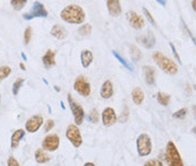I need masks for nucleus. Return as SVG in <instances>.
Here are the masks:
<instances>
[{
    "label": "nucleus",
    "mask_w": 196,
    "mask_h": 166,
    "mask_svg": "<svg viewBox=\"0 0 196 166\" xmlns=\"http://www.w3.org/2000/svg\"><path fill=\"white\" fill-rule=\"evenodd\" d=\"M128 19L130 25L134 28V29H141L144 26V19L142 16H140L139 14H137L135 11L130 10L128 13Z\"/></svg>",
    "instance_id": "obj_11"
},
{
    "label": "nucleus",
    "mask_w": 196,
    "mask_h": 166,
    "mask_svg": "<svg viewBox=\"0 0 196 166\" xmlns=\"http://www.w3.org/2000/svg\"><path fill=\"white\" fill-rule=\"evenodd\" d=\"M54 124H55V123H54V121H53V120H47L46 122H45V125H44V130H45V131H50V130H52L53 129V127H54Z\"/></svg>",
    "instance_id": "obj_36"
},
{
    "label": "nucleus",
    "mask_w": 196,
    "mask_h": 166,
    "mask_svg": "<svg viewBox=\"0 0 196 166\" xmlns=\"http://www.w3.org/2000/svg\"><path fill=\"white\" fill-rule=\"evenodd\" d=\"M68 102H69V106L71 109V112L73 113L76 124L77 125L81 124V123L84 122V118H85V112L82 106L78 102H76L75 98L71 96V94H68Z\"/></svg>",
    "instance_id": "obj_5"
},
{
    "label": "nucleus",
    "mask_w": 196,
    "mask_h": 166,
    "mask_svg": "<svg viewBox=\"0 0 196 166\" xmlns=\"http://www.w3.org/2000/svg\"><path fill=\"white\" fill-rule=\"evenodd\" d=\"M132 100H133L134 104H137V105L142 104V102L144 101V93L140 87L134 88L132 91Z\"/></svg>",
    "instance_id": "obj_20"
},
{
    "label": "nucleus",
    "mask_w": 196,
    "mask_h": 166,
    "mask_svg": "<svg viewBox=\"0 0 196 166\" xmlns=\"http://www.w3.org/2000/svg\"><path fill=\"white\" fill-rule=\"evenodd\" d=\"M73 87H75V91L77 92V93H79V94L82 95L84 97H87L90 95V92H91L90 84H89V82L85 78L84 76H79V77L76 78Z\"/></svg>",
    "instance_id": "obj_7"
},
{
    "label": "nucleus",
    "mask_w": 196,
    "mask_h": 166,
    "mask_svg": "<svg viewBox=\"0 0 196 166\" xmlns=\"http://www.w3.org/2000/svg\"><path fill=\"white\" fill-rule=\"evenodd\" d=\"M169 45H170L171 50H172V52H174L175 56H176V59H178V60H179V62H181V58H179V54L177 53V50H176V47H175V45H174L172 43H169Z\"/></svg>",
    "instance_id": "obj_38"
},
{
    "label": "nucleus",
    "mask_w": 196,
    "mask_h": 166,
    "mask_svg": "<svg viewBox=\"0 0 196 166\" xmlns=\"http://www.w3.org/2000/svg\"><path fill=\"white\" fill-rule=\"evenodd\" d=\"M143 71H144V76H146V84H149V85L155 84V74H156V71H155V69H153L152 67L144 66Z\"/></svg>",
    "instance_id": "obj_21"
},
{
    "label": "nucleus",
    "mask_w": 196,
    "mask_h": 166,
    "mask_svg": "<svg viewBox=\"0 0 196 166\" xmlns=\"http://www.w3.org/2000/svg\"><path fill=\"white\" fill-rule=\"evenodd\" d=\"M43 124V118L41 115H33L31 116L29 119L26 121L25 123V128H26V131L31 132H36L38 129L41 128V125Z\"/></svg>",
    "instance_id": "obj_10"
},
{
    "label": "nucleus",
    "mask_w": 196,
    "mask_h": 166,
    "mask_svg": "<svg viewBox=\"0 0 196 166\" xmlns=\"http://www.w3.org/2000/svg\"><path fill=\"white\" fill-rule=\"evenodd\" d=\"M131 56H132V59L135 60V61H140L141 60V56H142V53H141V51L139 50V47H134V45H131Z\"/></svg>",
    "instance_id": "obj_24"
},
{
    "label": "nucleus",
    "mask_w": 196,
    "mask_h": 166,
    "mask_svg": "<svg viewBox=\"0 0 196 166\" xmlns=\"http://www.w3.org/2000/svg\"><path fill=\"white\" fill-rule=\"evenodd\" d=\"M11 74V68L8 66H1L0 67V80H3Z\"/></svg>",
    "instance_id": "obj_25"
},
{
    "label": "nucleus",
    "mask_w": 196,
    "mask_h": 166,
    "mask_svg": "<svg viewBox=\"0 0 196 166\" xmlns=\"http://www.w3.org/2000/svg\"><path fill=\"white\" fill-rule=\"evenodd\" d=\"M19 66H20V68H22V70H25L26 68H25V66H24V63H20V65H19Z\"/></svg>",
    "instance_id": "obj_43"
},
{
    "label": "nucleus",
    "mask_w": 196,
    "mask_h": 166,
    "mask_svg": "<svg viewBox=\"0 0 196 166\" xmlns=\"http://www.w3.org/2000/svg\"><path fill=\"white\" fill-rule=\"evenodd\" d=\"M0 100H1V97H0Z\"/></svg>",
    "instance_id": "obj_48"
},
{
    "label": "nucleus",
    "mask_w": 196,
    "mask_h": 166,
    "mask_svg": "<svg viewBox=\"0 0 196 166\" xmlns=\"http://www.w3.org/2000/svg\"><path fill=\"white\" fill-rule=\"evenodd\" d=\"M93 60H94V56L91 51L84 50L81 52V63H82V67H84V68H88V67L90 66Z\"/></svg>",
    "instance_id": "obj_18"
},
{
    "label": "nucleus",
    "mask_w": 196,
    "mask_h": 166,
    "mask_svg": "<svg viewBox=\"0 0 196 166\" xmlns=\"http://www.w3.org/2000/svg\"><path fill=\"white\" fill-rule=\"evenodd\" d=\"M84 166H96V165H95L94 163H86Z\"/></svg>",
    "instance_id": "obj_41"
},
{
    "label": "nucleus",
    "mask_w": 196,
    "mask_h": 166,
    "mask_svg": "<svg viewBox=\"0 0 196 166\" xmlns=\"http://www.w3.org/2000/svg\"><path fill=\"white\" fill-rule=\"evenodd\" d=\"M187 115V109H185V107H183V109H181V110L176 111V112L174 113V118L175 119H185Z\"/></svg>",
    "instance_id": "obj_30"
},
{
    "label": "nucleus",
    "mask_w": 196,
    "mask_h": 166,
    "mask_svg": "<svg viewBox=\"0 0 196 166\" xmlns=\"http://www.w3.org/2000/svg\"><path fill=\"white\" fill-rule=\"evenodd\" d=\"M42 61H43L45 68L50 69L51 67H53L55 65V53L53 50H47L46 53L44 54L43 58H42Z\"/></svg>",
    "instance_id": "obj_15"
},
{
    "label": "nucleus",
    "mask_w": 196,
    "mask_h": 166,
    "mask_svg": "<svg viewBox=\"0 0 196 166\" xmlns=\"http://www.w3.org/2000/svg\"><path fill=\"white\" fill-rule=\"evenodd\" d=\"M158 2H159V3H162V5H163V6H165V3H166V1H160V0H159Z\"/></svg>",
    "instance_id": "obj_44"
},
{
    "label": "nucleus",
    "mask_w": 196,
    "mask_h": 166,
    "mask_svg": "<svg viewBox=\"0 0 196 166\" xmlns=\"http://www.w3.org/2000/svg\"><path fill=\"white\" fill-rule=\"evenodd\" d=\"M153 59L156 61V63L159 66V68H161L166 74L168 75H176L178 71L177 63L175 62L174 60L169 59L168 56H166L165 54H162L161 52H155L153 53Z\"/></svg>",
    "instance_id": "obj_2"
},
{
    "label": "nucleus",
    "mask_w": 196,
    "mask_h": 166,
    "mask_svg": "<svg viewBox=\"0 0 196 166\" xmlns=\"http://www.w3.org/2000/svg\"><path fill=\"white\" fill-rule=\"evenodd\" d=\"M143 13H144V15H146V17L148 19L150 20V23L152 24V25H155V26H157V24H156V20H155V18H153L152 16H151V14L149 13V10L146 9V8H143Z\"/></svg>",
    "instance_id": "obj_35"
},
{
    "label": "nucleus",
    "mask_w": 196,
    "mask_h": 166,
    "mask_svg": "<svg viewBox=\"0 0 196 166\" xmlns=\"http://www.w3.org/2000/svg\"><path fill=\"white\" fill-rule=\"evenodd\" d=\"M157 101H158L159 104H161L162 106H167L169 104V101H170V95L167 94V93H163V92H159L157 94Z\"/></svg>",
    "instance_id": "obj_23"
},
{
    "label": "nucleus",
    "mask_w": 196,
    "mask_h": 166,
    "mask_svg": "<svg viewBox=\"0 0 196 166\" xmlns=\"http://www.w3.org/2000/svg\"><path fill=\"white\" fill-rule=\"evenodd\" d=\"M113 54H114V56H116V59H117L118 61H120V62H121L122 65H123V66H125V67H126V68H128V69L132 70V68H131V66H130V65H128V63L126 62V61H125V60L123 59V58H122V56H120V54H118L117 52H115V51H113Z\"/></svg>",
    "instance_id": "obj_33"
},
{
    "label": "nucleus",
    "mask_w": 196,
    "mask_h": 166,
    "mask_svg": "<svg viewBox=\"0 0 196 166\" xmlns=\"http://www.w3.org/2000/svg\"><path fill=\"white\" fill-rule=\"evenodd\" d=\"M113 93H114V89H113V85L111 83V80L104 82L102 89H100V96L105 98V100H107V98H111L113 96Z\"/></svg>",
    "instance_id": "obj_16"
},
{
    "label": "nucleus",
    "mask_w": 196,
    "mask_h": 166,
    "mask_svg": "<svg viewBox=\"0 0 196 166\" xmlns=\"http://www.w3.org/2000/svg\"><path fill=\"white\" fill-rule=\"evenodd\" d=\"M137 154L141 157L149 156L151 151H152V142L149 135L146 133H141L137 139Z\"/></svg>",
    "instance_id": "obj_4"
},
{
    "label": "nucleus",
    "mask_w": 196,
    "mask_h": 166,
    "mask_svg": "<svg viewBox=\"0 0 196 166\" xmlns=\"http://www.w3.org/2000/svg\"><path fill=\"white\" fill-rule=\"evenodd\" d=\"M10 3L15 10H20L27 3V0H11Z\"/></svg>",
    "instance_id": "obj_27"
},
{
    "label": "nucleus",
    "mask_w": 196,
    "mask_h": 166,
    "mask_svg": "<svg viewBox=\"0 0 196 166\" xmlns=\"http://www.w3.org/2000/svg\"><path fill=\"white\" fill-rule=\"evenodd\" d=\"M194 89L196 91V85H194Z\"/></svg>",
    "instance_id": "obj_47"
},
{
    "label": "nucleus",
    "mask_w": 196,
    "mask_h": 166,
    "mask_svg": "<svg viewBox=\"0 0 196 166\" xmlns=\"http://www.w3.org/2000/svg\"><path fill=\"white\" fill-rule=\"evenodd\" d=\"M35 159H36L37 163L44 164V163H47V162L51 159V157L45 153L44 149L40 148V149H37V150L35 151Z\"/></svg>",
    "instance_id": "obj_22"
},
{
    "label": "nucleus",
    "mask_w": 196,
    "mask_h": 166,
    "mask_svg": "<svg viewBox=\"0 0 196 166\" xmlns=\"http://www.w3.org/2000/svg\"><path fill=\"white\" fill-rule=\"evenodd\" d=\"M25 136V131L23 130V129H18V130H16L15 132L13 133L11 136V148H17L18 147L19 142L22 140V138Z\"/></svg>",
    "instance_id": "obj_19"
},
{
    "label": "nucleus",
    "mask_w": 196,
    "mask_h": 166,
    "mask_svg": "<svg viewBox=\"0 0 196 166\" xmlns=\"http://www.w3.org/2000/svg\"><path fill=\"white\" fill-rule=\"evenodd\" d=\"M128 107H125L124 110H123V112H122L121 116L118 118V121L122 123H124L128 121Z\"/></svg>",
    "instance_id": "obj_32"
},
{
    "label": "nucleus",
    "mask_w": 196,
    "mask_h": 166,
    "mask_svg": "<svg viewBox=\"0 0 196 166\" xmlns=\"http://www.w3.org/2000/svg\"><path fill=\"white\" fill-rule=\"evenodd\" d=\"M61 18L70 24H81L86 19V14L78 5H68L61 11Z\"/></svg>",
    "instance_id": "obj_1"
},
{
    "label": "nucleus",
    "mask_w": 196,
    "mask_h": 166,
    "mask_svg": "<svg viewBox=\"0 0 196 166\" xmlns=\"http://www.w3.org/2000/svg\"><path fill=\"white\" fill-rule=\"evenodd\" d=\"M7 165L8 166H20L18 162H17V159L13 156H10L9 158H8V160H7Z\"/></svg>",
    "instance_id": "obj_37"
},
{
    "label": "nucleus",
    "mask_w": 196,
    "mask_h": 166,
    "mask_svg": "<svg viewBox=\"0 0 196 166\" xmlns=\"http://www.w3.org/2000/svg\"><path fill=\"white\" fill-rule=\"evenodd\" d=\"M137 41L140 42L141 44H143L146 49H151L156 43V38H155V35L151 32H149L146 35H137Z\"/></svg>",
    "instance_id": "obj_13"
},
{
    "label": "nucleus",
    "mask_w": 196,
    "mask_h": 166,
    "mask_svg": "<svg viewBox=\"0 0 196 166\" xmlns=\"http://www.w3.org/2000/svg\"><path fill=\"white\" fill-rule=\"evenodd\" d=\"M0 83H1V80H0Z\"/></svg>",
    "instance_id": "obj_49"
},
{
    "label": "nucleus",
    "mask_w": 196,
    "mask_h": 166,
    "mask_svg": "<svg viewBox=\"0 0 196 166\" xmlns=\"http://www.w3.org/2000/svg\"><path fill=\"white\" fill-rule=\"evenodd\" d=\"M106 5H107L109 14H111L112 16L121 15L122 7H121L120 1H117V0H108V1H106Z\"/></svg>",
    "instance_id": "obj_14"
},
{
    "label": "nucleus",
    "mask_w": 196,
    "mask_h": 166,
    "mask_svg": "<svg viewBox=\"0 0 196 166\" xmlns=\"http://www.w3.org/2000/svg\"><path fill=\"white\" fill-rule=\"evenodd\" d=\"M78 32L82 36H88V35H90L91 33V25L90 24H84V25L80 26Z\"/></svg>",
    "instance_id": "obj_26"
},
{
    "label": "nucleus",
    "mask_w": 196,
    "mask_h": 166,
    "mask_svg": "<svg viewBox=\"0 0 196 166\" xmlns=\"http://www.w3.org/2000/svg\"><path fill=\"white\" fill-rule=\"evenodd\" d=\"M144 166H163L161 163V160H159V159H149V160H146V163H144Z\"/></svg>",
    "instance_id": "obj_34"
},
{
    "label": "nucleus",
    "mask_w": 196,
    "mask_h": 166,
    "mask_svg": "<svg viewBox=\"0 0 196 166\" xmlns=\"http://www.w3.org/2000/svg\"><path fill=\"white\" fill-rule=\"evenodd\" d=\"M51 34L56 38L58 40H64L68 36V32L63 26L61 25H54L51 28Z\"/></svg>",
    "instance_id": "obj_17"
},
{
    "label": "nucleus",
    "mask_w": 196,
    "mask_h": 166,
    "mask_svg": "<svg viewBox=\"0 0 196 166\" xmlns=\"http://www.w3.org/2000/svg\"><path fill=\"white\" fill-rule=\"evenodd\" d=\"M166 162L168 166H184V162L178 151L176 145L172 141H168L166 146Z\"/></svg>",
    "instance_id": "obj_3"
},
{
    "label": "nucleus",
    "mask_w": 196,
    "mask_h": 166,
    "mask_svg": "<svg viewBox=\"0 0 196 166\" xmlns=\"http://www.w3.org/2000/svg\"><path fill=\"white\" fill-rule=\"evenodd\" d=\"M193 132H194V133H195V135H196V128H195V127H194V128H193Z\"/></svg>",
    "instance_id": "obj_46"
},
{
    "label": "nucleus",
    "mask_w": 196,
    "mask_h": 166,
    "mask_svg": "<svg viewBox=\"0 0 196 166\" xmlns=\"http://www.w3.org/2000/svg\"><path fill=\"white\" fill-rule=\"evenodd\" d=\"M65 136L76 148H79L82 145V137L77 124H69L65 131Z\"/></svg>",
    "instance_id": "obj_6"
},
{
    "label": "nucleus",
    "mask_w": 196,
    "mask_h": 166,
    "mask_svg": "<svg viewBox=\"0 0 196 166\" xmlns=\"http://www.w3.org/2000/svg\"><path fill=\"white\" fill-rule=\"evenodd\" d=\"M32 38V27H27L25 29V33H24V43L28 44Z\"/></svg>",
    "instance_id": "obj_31"
},
{
    "label": "nucleus",
    "mask_w": 196,
    "mask_h": 166,
    "mask_svg": "<svg viewBox=\"0 0 196 166\" xmlns=\"http://www.w3.org/2000/svg\"><path fill=\"white\" fill-rule=\"evenodd\" d=\"M59 145H60V138L59 136L55 135V133L47 135L44 138V140L42 141V147H43L44 150L47 151H55L59 148Z\"/></svg>",
    "instance_id": "obj_8"
},
{
    "label": "nucleus",
    "mask_w": 196,
    "mask_h": 166,
    "mask_svg": "<svg viewBox=\"0 0 196 166\" xmlns=\"http://www.w3.org/2000/svg\"><path fill=\"white\" fill-rule=\"evenodd\" d=\"M193 112H194V115H195V118H196V105L193 106Z\"/></svg>",
    "instance_id": "obj_42"
},
{
    "label": "nucleus",
    "mask_w": 196,
    "mask_h": 166,
    "mask_svg": "<svg viewBox=\"0 0 196 166\" xmlns=\"http://www.w3.org/2000/svg\"><path fill=\"white\" fill-rule=\"evenodd\" d=\"M186 29H187V33H188V34H189V35H190V38H192V40H193L194 44H195V45H196V38H194L193 35H192V33H190V31H189V29H188V28H186Z\"/></svg>",
    "instance_id": "obj_39"
},
{
    "label": "nucleus",
    "mask_w": 196,
    "mask_h": 166,
    "mask_svg": "<svg viewBox=\"0 0 196 166\" xmlns=\"http://www.w3.org/2000/svg\"><path fill=\"white\" fill-rule=\"evenodd\" d=\"M192 6H193L194 11H196V0H194V1H192Z\"/></svg>",
    "instance_id": "obj_40"
},
{
    "label": "nucleus",
    "mask_w": 196,
    "mask_h": 166,
    "mask_svg": "<svg viewBox=\"0 0 196 166\" xmlns=\"http://www.w3.org/2000/svg\"><path fill=\"white\" fill-rule=\"evenodd\" d=\"M89 120L93 123H98V121H99V113H98L97 109L90 110V112H89Z\"/></svg>",
    "instance_id": "obj_28"
},
{
    "label": "nucleus",
    "mask_w": 196,
    "mask_h": 166,
    "mask_svg": "<svg viewBox=\"0 0 196 166\" xmlns=\"http://www.w3.org/2000/svg\"><path fill=\"white\" fill-rule=\"evenodd\" d=\"M46 16H47V10L45 9L43 3H41L40 1H35L33 3L31 13L23 15V17H24V19H32L34 18V17H46Z\"/></svg>",
    "instance_id": "obj_9"
},
{
    "label": "nucleus",
    "mask_w": 196,
    "mask_h": 166,
    "mask_svg": "<svg viewBox=\"0 0 196 166\" xmlns=\"http://www.w3.org/2000/svg\"><path fill=\"white\" fill-rule=\"evenodd\" d=\"M55 89H56L58 92H59V91H60V87H59V86H55Z\"/></svg>",
    "instance_id": "obj_45"
},
{
    "label": "nucleus",
    "mask_w": 196,
    "mask_h": 166,
    "mask_svg": "<svg viewBox=\"0 0 196 166\" xmlns=\"http://www.w3.org/2000/svg\"><path fill=\"white\" fill-rule=\"evenodd\" d=\"M23 83H24V79L23 78L16 79L15 82H14V85H13V94L14 95L18 94V92H19V89H20V87H22Z\"/></svg>",
    "instance_id": "obj_29"
},
{
    "label": "nucleus",
    "mask_w": 196,
    "mask_h": 166,
    "mask_svg": "<svg viewBox=\"0 0 196 166\" xmlns=\"http://www.w3.org/2000/svg\"><path fill=\"white\" fill-rule=\"evenodd\" d=\"M102 119H103V124L105 127H111V125L114 124L117 121V116H116V113L114 111V109L106 107L105 110L103 111Z\"/></svg>",
    "instance_id": "obj_12"
}]
</instances>
